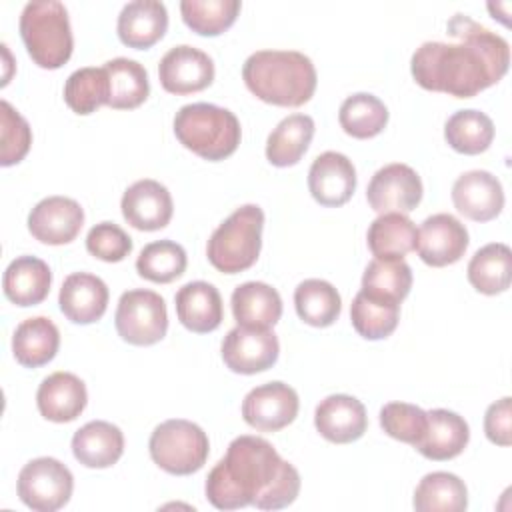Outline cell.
<instances>
[{
    "instance_id": "cell-1",
    "label": "cell",
    "mask_w": 512,
    "mask_h": 512,
    "mask_svg": "<svg viewBox=\"0 0 512 512\" xmlns=\"http://www.w3.org/2000/svg\"><path fill=\"white\" fill-rule=\"evenodd\" d=\"M446 30L456 42H424L412 54L410 72L418 86L454 98H472L504 78L510 46L502 36L466 14L452 16Z\"/></svg>"
},
{
    "instance_id": "cell-2",
    "label": "cell",
    "mask_w": 512,
    "mask_h": 512,
    "mask_svg": "<svg viewBox=\"0 0 512 512\" xmlns=\"http://www.w3.org/2000/svg\"><path fill=\"white\" fill-rule=\"evenodd\" d=\"M206 498L218 510L256 506L280 510L300 492V474L260 436H238L206 478Z\"/></svg>"
},
{
    "instance_id": "cell-3",
    "label": "cell",
    "mask_w": 512,
    "mask_h": 512,
    "mask_svg": "<svg viewBox=\"0 0 512 512\" xmlns=\"http://www.w3.org/2000/svg\"><path fill=\"white\" fill-rule=\"evenodd\" d=\"M246 88L266 104L298 108L316 90L312 60L296 50H258L242 66Z\"/></svg>"
},
{
    "instance_id": "cell-4",
    "label": "cell",
    "mask_w": 512,
    "mask_h": 512,
    "mask_svg": "<svg viewBox=\"0 0 512 512\" xmlns=\"http://www.w3.org/2000/svg\"><path fill=\"white\" fill-rule=\"evenodd\" d=\"M174 134L184 148L208 162L232 156L242 138L234 112L208 102L182 106L174 116Z\"/></svg>"
},
{
    "instance_id": "cell-5",
    "label": "cell",
    "mask_w": 512,
    "mask_h": 512,
    "mask_svg": "<svg viewBox=\"0 0 512 512\" xmlns=\"http://www.w3.org/2000/svg\"><path fill=\"white\" fill-rule=\"evenodd\" d=\"M20 36L32 62L46 70L64 66L74 50L68 10L58 0L28 2L20 14Z\"/></svg>"
},
{
    "instance_id": "cell-6",
    "label": "cell",
    "mask_w": 512,
    "mask_h": 512,
    "mask_svg": "<svg viewBox=\"0 0 512 512\" xmlns=\"http://www.w3.org/2000/svg\"><path fill=\"white\" fill-rule=\"evenodd\" d=\"M264 212L256 204L236 208L210 236L208 262L224 274H238L256 264L262 248Z\"/></svg>"
},
{
    "instance_id": "cell-7",
    "label": "cell",
    "mask_w": 512,
    "mask_h": 512,
    "mask_svg": "<svg viewBox=\"0 0 512 512\" xmlns=\"http://www.w3.org/2000/svg\"><path fill=\"white\" fill-rule=\"evenodd\" d=\"M148 450L154 464L164 472L188 476L206 464L210 442L198 424L184 418H172L154 428Z\"/></svg>"
},
{
    "instance_id": "cell-8",
    "label": "cell",
    "mask_w": 512,
    "mask_h": 512,
    "mask_svg": "<svg viewBox=\"0 0 512 512\" xmlns=\"http://www.w3.org/2000/svg\"><path fill=\"white\" fill-rule=\"evenodd\" d=\"M114 326L118 336L134 346H150L160 342L168 330L166 302L154 290H128L120 296Z\"/></svg>"
},
{
    "instance_id": "cell-9",
    "label": "cell",
    "mask_w": 512,
    "mask_h": 512,
    "mask_svg": "<svg viewBox=\"0 0 512 512\" xmlns=\"http://www.w3.org/2000/svg\"><path fill=\"white\" fill-rule=\"evenodd\" d=\"M18 498L34 512H56L68 504L74 476L66 464L42 456L22 466L16 482Z\"/></svg>"
},
{
    "instance_id": "cell-10",
    "label": "cell",
    "mask_w": 512,
    "mask_h": 512,
    "mask_svg": "<svg viewBox=\"0 0 512 512\" xmlns=\"http://www.w3.org/2000/svg\"><path fill=\"white\" fill-rule=\"evenodd\" d=\"M422 192V180L416 170L408 164L394 162L372 176L366 188V200L378 214H408L420 204Z\"/></svg>"
},
{
    "instance_id": "cell-11",
    "label": "cell",
    "mask_w": 512,
    "mask_h": 512,
    "mask_svg": "<svg viewBox=\"0 0 512 512\" xmlns=\"http://www.w3.org/2000/svg\"><path fill=\"white\" fill-rule=\"evenodd\" d=\"M300 400L292 386L268 382L252 388L242 400V418L260 432H278L294 422Z\"/></svg>"
},
{
    "instance_id": "cell-12",
    "label": "cell",
    "mask_w": 512,
    "mask_h": 512,
    "mask_svg": "<svg viewBox=\"0 0 512 512\" xmlns=\"http://www.w3.org/2000/svg\"><path fill=\"white\" fill-rule=\"evenodd\" d=\"M278 336L268 328H232L222 340V360L236 374H258L278 360Z\"/></svg>"
},
{
    "instance_id": "cell-13",
    "label": "cell",
    "mask_w": 512,
    "mask_h": 512,
    "mask_svg": "<svg viewBox=\"0 0 512 512\" xmlns=\"http://www.w3.org/2000/svg\"><path fill=\"white\" fill-rule=\"evenodd\" d=\"M158 78L162 88L170 94H194L212 84L214 62L206 52L188 44H180L162 56L158 64Z\"/></svg>"
},
{
    "instance_id": "cell-14",
    "label": "cell",
    "mask_w": 512,
    "mask_h": 512,
    "mask_svg": "<svg viewBox=\"0 0 512 512\" xmlns=\"http://www.w3.org/2000/svg\"><path fill=\"white\" fill-rule=\"evenodd\" d=\"M84 210L66 196H48L40 200L28 214L30 234L50 246L70 244L82 230Z\"/></svg>"
},
{
    "instance_id": "cell-15",
    "label": "cell",
    "mask_w": 512,
    "mask_h": 512,
    "mask_svg": "<svg viewBox=\"0 0 512 512\" xmlns=\"http://www.w3.org/2000/svg\"><path fill=\"white\" fill-rule=\"evenodd\" d=\"M468 242L466 226L456 216L440 212L422 222L416 250L424 264L442 268L458 262L464 256Z\"/></svg>"
},
{
    "instance_id": "cell-16",
    "label": "cell",
    "mask_w": 512,
    "mask_h": 512,
    "mask_svg": "<svg viewBox=\"0 0 512 512\" xmlns=\"http://www.w3.org/2000/svg\"><path fill=\"white\" fill-rule=\"evenodd\" d=\"M308 190L326 208L346 204L356 190V168L352 160L334 150L316 156L308 170Z\"/></svg>"
},
{
    "instance_id": "cell-17",
    "label": "cell",
    "mask_w": 512,
    "mask_h": 512,
    "mask_svg": "<svg viewBox=\"0 0 512 512\" xmlns=\"http://www.w3.org/2000/svg\"><path fill=\"white\" fill-rule=\"evenodd\" d=\"M124 220L142 232L166 228L172 220L174 204L168 188L156 180L144 178L126 188L122 202Z\"/></svg>"
},
{
    "instance_id": "cell-18",
    "label": "cell",
    "mask_w": 512,
    "mask_h": 512,
    "mask_svg": "<svg viewBox=\"0 0 512 512\" xmlns=\"http://www.w3.org/2000/svg\"><path fill=\"white\" fill-rule=\"evenodd\" d=\"M454 208L474 222L494 220L504 208L500 180L488 170H470L452 184Z\"/></svg>"
},
{
    "instance_id": "cell-19",
    "label": "cell",
    "mask_w": 512,
    "mask_h": 512,
    "mask_svg": "<svg viewBox=\"0 0 512 512\" xmlns=\"http://www.w3.org/2000/svg\"><path fill=\"white\" fill-rule=\"evenodd\" d=\"M314 426L322 438L334 444H350L364 436L368 416L364 404L348 394L326 396L314 412Z\"/></svg>"
},
{
    "instance_id": "cell-20",
    "label": "cell",
    "mask_w": 512,
    "mask_h": 512,
    "mask_svg": "<svg viewBox=\"0 0 512 512\" xmlns=\"http://www.w3.org/2000/svg\"><path fill=\"white\" fill-rule=\"evenodd\" d=\"M108 286L90 272H74L62 282L58 304L62 314L74 324L98 322L108 308Z\"/></svg>"
},
{
    "instance_id": "cell-21",
    "label": "cell",
    "mask_w": 512,
    "mask_h": 512,
    "mask_svg": "<svg viewBox=\"0 0 512 512\" xmlns=\"http://www.w3.org/2000/svg\"><path fill=\"white\" fill-rule=\"evenodd\" d=\"M88 402L86 384L72 372H54L42 380L36 392L40 414L50 422L76 420Z\"/></svg>"
},
{
    "instance_id": "cell-22",
    "label": "cell",
    "mask_w": 512,
    "mask_h": 512,
    "mask_svg": "<svg viewBox=\"0 0 512 512\" xmlns=\"http://www.w3.org/2000/svg\"><path fill=\"white\" fill-rule=\"evenodd\" d=\"M168 28V10L158 0H134L118 14L116 32L124 46L146 50L154 46Z\"/></svg>"
},
{
    "instance_id": "cell-23",
    "label": "cell",
    "mask_w": 512,
    "mask_h": 512,
    "mask_svg": "<svg viewBox=\"0 0 512 512\" xmlns=\"http://www.w3.org/2000/svg\"><path fill=\"white\" fill-rule=\"evenodd\" d=\"M176 316L184 328L196 334H208L222 324L224 306L218 288L204 280L184 284L174 296Z\"/></svg>"
},
{
    "instance_id": "cell-24",
    "label": "cell",
    "mask_w": 512,
    "mask_h": 512,
    "mask_svg": "<svg viewBox=\"0 0 512 512\" xmlns=\"http://www.w3.org/2000/svg\"><path fill=\"white\" fill-rule=\"evenodd\" d=\"M428 414V426L422 436V440L414 446L424 458L444 462L452 460L466 448L470 440V428L468 422L444 408H434Z\"/></svg>"
},
{
    "instance_id": "cell-25",
    "label": "cell",
    "mask_w": 512,
    "mask_h": 512,
    "mask_svg": "<svg viewBox=\"0 0 512 512\" xmlns=\"http://www.w3.org/2000/svg\"><path fill=\"white\" fill-rule=\"evenodd\" d=\"M124 452L122 430L106 420H92L72 436V454L86 468H110Z\"/></svg>"
},
{
    "instance_id": "cell-26",
    "label": "cell",
    "mask_w": 512,
    "mask_h": 512,
    "mask_svg": "<svg viewBox=\"0 0 512 512\" xmlns=\"http://www.w3.org/2000/svg\"><path fill=\"white\" fill-rule=\"evenodd\" d=\"M52 286V272L48 264L36 256H18L12 260L2 278L4 296L16 306L40 304Z\"/></svg>"
},
{
    "instance_id": "cell-27",
    "label": "cell",
    "mask_w": 512,
    "mask_h": 512,
    "mask_svg": "<svg viewBox=\"0 0 512 512\" xmlns=\"http://www.w3.org/2000/svg\"><path fill=\"white\" fill-rule=\"evenodd\" d=\"M230 304L234 320L246 328L268 330L282 316V298L266 282H244L236 286Z\"/></svg>"
},
{
    "instance_id": "cell-28",
    "label": "cell",
    "mask_w": 512,
    "mask_h": 512,
    "mask_svg": "<svg viewBox=\"0 0 512 512\" xmlns=\"http://www.w3.org/2000/svg\"><path fill=\"white\" fill-rule=\"evenodd\" d=\"M60 348V332L46 316H34L20 322L12 336V354L18 364L38 368L48 364Z\"/></svg>"
},
{
    "instance_id": "cell-29",
    "label": "cell",
    "mask_w": 512,
    "mask_h": 512,
    "mask_svg": "<svg viewBox=\"0 0 512 512\" xmlns=\"http://www.w3.org/2000/svg\"><path fill=\"white\" fill-rule=\"evenodd\" d=\"M314 136V120L308 114H290L278 122L266 140V158L272 166L286 168L300 162Z\"/></svg>"
},
{
    "instance_id": "cell-30",
    "label": "cell",
    "mask_w": 512,
    "mask_h": 512,
    "mask_svg": "<svg viewBox=\"0 0 512 512\" xmlns=\"http://www.w3.org/2000/svg\"><path fill=\"white\" fill-rule=\"evenodd\" d=\"M468 282L486 296L500 294L512 282V252L502 242H492L474 252L468 262Z\"/></svg>"
},
{
    "instance_id": "cell-31",
    "label": "cell",
    "mask_w": 512,
    "mask_h": 512,
    "mask_svg": "<svg viewBox=\"0 0 512 512\" xmlns=\"http://www.w3.org/2000/svg\"><path fill=\"white\" fill-rule=\"evenodd\" d=\"M366 240L374 258H404L416 250L418 230L406 214L388 212L372 220Z\"/></svg>"
},
{
    "instance_id": "cell-32",
    "label": "cell",
    "mask_w": 512,
    "mask_h": 512,
    "mask_svg": "<svg viewBox=\"0 0 512 512\" xmlns=\"http://www.w3.org/2000/svg\"><path fill=\"white\" fill-rule=\"evenodd\" d=\"M412 504L418 512H462L468 506V490L452 472H430L418 482Z\"/></svg>"
},
{
    "instance_id": "cell-33",
    "label": "cell",
    "mask_w": 512,
    "mask_h": 512,
    "mask_svg": "<svg viewBox=\"0 0 512 512\" xmlns=\"http://www.w3.org/2000/svg\"><path fill=\"white\" fill-rule=\"evenodd\" d=\"M110 82L108 106L114 110H134L150 94L146 68L130 58H114L104 64Z\"/></svg>"
},
{
    "instance_id": "cell-34",
    "label": "cell",
    "mask_w": 512,
    "mask_h": 512,
    "mask_svg": "<svg viewBox=\"0 0 512 512\" xmlns=\"http://www.w3.org/2000/svg\"><path fill=\"white\" fill-rule=\"evenodd\" d=\"M294 306L298 318L316 328L334 324L342 312L338 290L320 278H308L296 286Z\"/></svg>"
},
{
    "instance_id": "cell-35",
    "label": "cell",
    "mask_w": 512,
    "mask_h": 512,
    "mask_svg": "<svg viewBox=\"0 0 512 512\" xmlns=\"http://www.w3.org/2000/svg\"><path fill=\"white\" fill-rule=\"evenodd\" d=\"M338 122L342 130L352 138H374L388 124V108L378 96L368 92H356L340 104Z\"/></svg>"
},
{
    "instance_id": "cell-36",
    "label": "cell",
    "mask_w": 512,
    "mask_h": 512,
    "mask_svg": "<svg viewBox=\"0 0 512 512\" xmlns=\"http://www.w3.org/2000/svg\"><path fill=\"white\" fill-rule=\"evenodd\" d=\"M400 316V304L384 298H376L360 290L350 304V320L354 330L366 340L388 338Z\"/></svg>"
},
{
    "instance_id": "cell-37",
    "label": "cell",
    "mask_w": 512,
    "mask_h": 512,
    "mask_svg": "<svg viewBox=\"0 0 512 512\" xmlns=\"http://www.w3.org/2000/svg\"><path fill=\"white\" fill-rule=\"evenodd\" d=\"M444 138L452 150L474 156L490 148L494 140V122L480 110H458L446 120Z\"/></svg>"
},
{
    "instance_id": "cell-38",
    "label": "cell",
    "mask_w": 512,
    "mask_h": 512,
    "mask_svg": "<svg viewBox=\"0 0 512 512\" xmlns=\"http://www.w3.org/2000/svg\"><path fill=\"white\" fill-rule=\"evenodd\" d=\"M110 82L108 72L102 68L86 66L74 70L64 84V102L80 116L96 112L100 106H108Z\"/></svg>"
},
{
    "instance_id": "cell-39",
    "label": "cell",
    "mask_w": 512,
    "mask_h": 512,
    "mask_svg": "<svg viewBox=\"0 0 512 512\" xmlns=\"http://www.w3.org/2000/svg\"><path fill=\"white\" fill-rule=\"evenodd\" d=\"M412 288V270L402 258H374L362 276V290L370 296L402 302Z\"/></svg>"
},
{
    "instance_id": "cell-40",
    "label": "cell",
    "mask_w": 512,
    "mask_h": 512,
    "mask_svg": "<svg viewBox=\"0 0 512 512\" xmlns=\"http://www.w3.org/2000/svg\"><path fill=\"white\" fill-rule=\"evenodd\" d=\"M186 250L174 240H156L146 244L136 258V272L150 282L168 284L186 270Z\"/></svg>"
},
{
    "instance_id": "cell-41",
    "label": "cell",
    "mask_w": 512,
    "mask_h": 512,
    "mask_svg": "<svg viewBox=\"0 0 512 512\" xmlns=\"http://www.w3.org/2000/svg\"><path fill=\"white\" fill-rule=\"evenodd\" d=\"M238 0H182L180 14L184 24L200 36H218L238 18Z\"/></svg>"
},
{
    "instance_id": "cell-42",
    "label": "cell",
    "mask_w": 512,
    "mask_h": 512,
    "mask_svg": "<svg viewBox=\"0 0 512 512\" xmlns=\"http://www.w3.org/2000/svg\"><path fill=\"white\" fill-rule=\"evenodd\" d=\"M380 426L390 438L416 446L426 432L428 414L416 404L388 402L380 410Z\"/></svg>"
},
{
    "instance_id": "cell-43",
    "label": "cell",
    "mask_w": 512,
    "mask_h": 512,
    "mask_svg": "<svg viewBox=\"0 0 512 512\" xmlns=\"http://www.w3.org/2000/svg\"><path fill=\"white\" fill-rule=\"evenodd\" d=\"M32 146V130L26 118L12 108L10 102H0V164L12 166L24 160Z\"/></svg>"
},
{
    "instance_id": "cell-44",
    "label": "cell",
    "mask_w": 512,
    "mask_h": 512,
    "mask_svg": "<svg viewBox=\"0 0 512 512\" xmlns=\"http://www.w3.org/2000/svg\"><path fill=\"white\" fill-rule=\"evenodd\" d=\"M86 250L104 262H120L132 252V238L114 222H100L86 236Z\"/></svg>"
},
{
    "instance_id": "cell-45",
    "label": "cell",
    "mask_w": 512,
    "mask_h": 512,
    "mask_svg": "<svg viewBox=\"0 0 512 512\" xmlns=\"http://www.w3.org/2000/svg\"><path fill=\"white\" fill-rule=\"evenodd\" d=\"M484 432L492 444H498V446L512 444L510 396H504L488 406V410L484 414Z\"/></svg>"
},
{
    "instance_id": "cell-46",
    "label": "cell",
    "mask_w": 512,
    "mask_h": 512,
    "mask_svg": "<svg viewBox=\"0 0 512 512\" xmlns=\"http://www.w3.org/2000/svg\"><path fill=\"white\" fill-rule=\"evenodd\" d=\"M498 8H500V4H494V2H490V4H488V10H490L492 14H494V12H498ZM502 8H504V14H502L498 20H500V22H504V24H508V18H506V16H508V8H510V4H508V2H504V4H502Z\"/></svg>"
}]
</instances>
